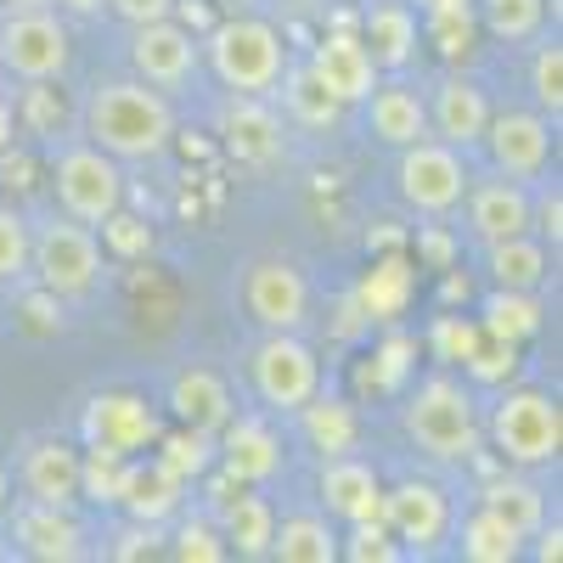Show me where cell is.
I'll list each match as a JSON object with an SVG mask.
<instances>
[{
	"mask_svg": "<svg viewBox=\"0 0 563 563\" xmlns=\"http://www.w3.org/2000/svg\"><path fill=\"white\" fill-rule=\"evenodd\" d=\"M85 141L102 147L108 158L119 164H147V158H164L169 141H175V108L164 90L141 85L135 74L130 79H102L97 90L85 97Z\"/></svg>",
	"mask_w": 563,
	"mask_h": 563,
	"instance_id": "6da1fadb",
	"label": "cell"
},
{
	"mask_svg": "<svg viewBox=\"0 0 563 563\" xmlns=\"http://www.w3.org/2000/svg\"><path fill=\"white\" fill-rule=\"evenodd\" d=\"M400 429L422 456H434V462H474L485 451L479 400L462 378H451V372H429V378L406 395Z\"/></svg>",
	"mask_w": 563,
	"mask_h": 563,
	"instance_id": "7a4b0ae2",
	"label": "cell"
},
{
	"mask_svg": "<svg viewBox=\"0 0 563 563\" xmlns=\"http://www.w3.org/2000/svg\"><path fill=\"white\" fill-rule=\"evenodd\" d=\"M198 52H203L209 74L225 90H238V97H271L282 68H288V40L265 18H220L198 40Z\"/></svg>",
	"mask_w": 563,
	"mask_h": 563,
	"instance_id": "3957f363",
	"label": "cell"
},
{
	"mask_svg": "<svg viewBox=\"0 0 563 563\" xmlns=\"http://www.w3.org/2000/svg\"><path fill=\"white\" fill-rule=\"evenodd\" d=\"M29 282L52 299H90L108 282V254L97 243V231L68 214L29 225Z\"/></svg>",
	"mask_w": 563,
	"mask_h": 563,
	"instance_id": "277c9868",
	"label": "cell"
},
{
	"mask_svg": "<svg viewBox=\"0 0 563 563\" xmlns=\"http://www.w3.org/2000/svg\"><path fill=\"white\" fill-rule=\"evenodd\" d=\"M485 440L512 467H552L563 451V411L547 389H507L485 417Z\"/></svg>",
	"mask_w": 563,
	"mask_h": 563,
	"instance_id": "5b68a950",
	"label": "cell"
},
{
	"mask_svg": "<svg viewBox=\"0 0 563 563\" xmlns=\"http://www.w3.org/2000/svg\"><path fill=\"white\" fill-rule=\"evenodd\" d=\"M74 63V29L57 7H29V12H0V74L7 79H63Z\"/></svg>",
	"mask_w": 563,
	"mask_h": 563,
	"instance_id": "8992f818",
	"label": "cell"
},
{
	"mask_svg": "<svg viewBox=\"0 0 563 563\" xmlns=\"http://www.w3.org/2000/svg\"><path fill=\"white\" fill-rule=\"evenodd\" d=\"M52 186H57V209L79 225L97 231L119 203H124V169L119 158H108L102 147H90V141H63L52 153Z\"/></svg>",
	"mask_w": 563,
	"mask_h": 563,
	"instance_id": "52a82bcc",
	"label": "cell"
},
{
	"mask_svg": "<svg viewBox=\"0 0 563 563\" xmlns=\"http://www.w3.org/2000/svg\"><path fill=\"white\" fill-rule=\"evenodd\" d=\"M467 180H474V169H467V153L445 147L440 135H422V141H411V147H400L395 186H400V198H406L417 214H429V220L456 214Z\"/></svg>",
	"mask_w": 563,
	"mask_h": 563,
	"instance_id": "ba28073f",
	"label": "cell"
},
{
	"mask_svg": "<svg viewBox=\"0 0 563 563\" xmlns=\"http://www.w3.org/2000/svg\"><path fill=\"white\" fill-rule=\"evenodd\" d=\"M249 384L271 411H299L321 389V361L299 333H265L249 355Z\"/></svg>",
	"mask_w": 563,
	"mask_h": 563,
	"instance_id": "9c48e42d",
	"label": "cell"
},
{
	"mask_svg": "<svg viewBox=\"0 0 563 563\" xmlns=\"http://www.w3.org/2000/svg\"><path fill=\"white\" fill-rule=\"evenodd\" d=\"M198 68H203L198 34L186 29L180 18H158V23H135L130 29V74L141 85L175 97V90H186L198 79Z\"/></svg>",
	"mask_w": 563,
	"mask_h": 563,
	"instance_id": "30bf717a",
	"label": "cell"
},
{
	"mask_svg": "<svg viewBox=\"0 0 563 563\" xmlns=\"http://www.w3.org/2000/svg\"><path fill=\"white\" fill-rule=\"evenodd\" d=\"M243 310L265 333H299L310 321V282L294 260H254L243 271Z\"/></svg>",
	"mask_w": 563,
	"mask_h": 563,
	"instance_id": "8fae6325",
	"label": "cell"
},
{
	"mask_svg": "<svg viewBox=\"0 0 563 563\" xmlns=\"http://www.w3.org/2000/svg\"><path fill=\"white\" fill-rule=\"evenodd\" d=\"M485 158L496 175H512V180H541L547 164H552V119L536 113V108H507V113H490L485 124Z\"/></svg>",
	"mask_w": 563,
	"mask_h": 563,
	"instance_id": "7c38bea8",
	"label": "cell"
},
{
	"mask_svg": "<svg viewBox=\"0 0 563 563\" xmlns=\"http://www.w3.org/2000/svg\"><path fill=\"white\" fill-rule=\"evenodd\" d=\"M384 525L400 541V552L429 558L451 536V496L434 479H400L395 490H384Z\"/></svg>",
	"mask_w": 563,
	"mask_h": 563,
	"instance_id": "4fadbf2b",
	"label": "cell"
},
{
	"mask_svg": "<svg viewBox=\"0 0 563 563\" xmlns=\"http://www.w3.org/2000/svg\"><path fill=\"white\" fill-rule=\"evenodd\" d=\"M7 519V536H12V552L34 558V563H74L85 558V525L74 519V507H52V501H18L0 512Z\"/></svg>",
	"mask_w": 563,
	"mask_h": 563,
	"instance_id": "5bb4252c",
	"label": "cell"
},
{
	"mask_svg": "<svg viewBox=\"0 0 563 563\" xmlns=\"http://www.w3.org/2000/svg\"><path fill=\"white\" fill-rule=\"evenodd\" d=\"M214 462L225 467L231 485H271L282 474V434L260 411H231L225 429L214 434Z\"/></svg>",
	"mask_w": 563,
	"mask_h": 563,
	"instance_id": "9a60e30c",
	"label": "cell"
},
{
	"mask_svg": "<svg viewBox=\"0 0 563 563\" xmlns=\"http://www.w3.org/2000/svg\"><path fill=\"white\" fill-rule=\"evenodd\" d=\"M220 147L238 164L265 169V164L282 158V147H288V124H282L271 97H238V90H231V102L220 108Z\"/></svg>",
	"mask_w": 563,
	"mask_h": 563,
	"instance_id": "2e32d148",
	"label": "cell"
},
{
	"mask_svg": "<svg viewBox=\"0 0 563 563\" xmlns=\"http://www.w3.org/2000/svg\"><path fill=\"white\" fill-rule=\"evenodd\" d=\"M462 209H467V231H474L485 249L507 243V238H525V231H530V186L512 180V175L467 180Z\"/></svg>",
	"mask_w": 563,
	"mask_h": 563,
	"instance_id": "e0dca14e",
	"label": "cell"
},
{
	"mask_svg": "<svg viewBox=\"0 0 563 563\" xmlns=\"http://www.w3.org/2000/svg\"><path fill=\"white\" fill-rule=\"evenodd\" d=\"M422 102H429V135H440L445 147H456V153H474L485 141L490 113H496L485 90L474 79H462V74H445Z\"/></svg>",
	"mask_w": 563,
	"mask_h": 563,
	"instance_id": "ac0fdd59",
	"label": "cell"
},
{
	"mask_svg": "<svg viewBox=\"0 0 563 563\" xmlns=\"http://www.w3.org/2000/svg\"><path fill=\"white\" fill-rule=\"evenodd\" d=\"M321 507L327 519H344V525H366V519H384V479L378 467L361 462V456H321Z\"/></svg>",
	"mask_w": 563,
	"mask_h": 563,
	"instance_id": "d6986e66",
	"label": "cell"
},
{
	"mask_svg": "<svg viewBox=\"0 0 563 563\" xmlns=\"http://www.w3.org/2000/svg\"><path fill=\"white\" fill-rule=\"evenodd\" d=\"M12 485L29 496V501H52V507H74L79 501V451L57 434L45 440H29L23 456H18V474Z\"/></svg>",
	"mask_w": 563,
	"mask_h": 563,
	"instance_id": "ffe728a7",
	"label": "cell"
},
{
	"mask_svg": "<svg viewBox=\"0 0 563 563\" xmlns=\"http://www.w3.org/2000/svg\"><path fill=\"white\" fill-rule=\"evenodd\" d=\"M305 63L316 68V79L333 90L344 108H361V102H366V90L378 85V63H372V52L361 45V34H350V29L321 34V40H316V52H310Z\"/></svg>",
	"mask_w": 563,
	"mask_h": 563,
	"instance_id": "44dd1931",
	"label": "cell"
},
{
	"mask_svg": "<svg viewBox=\"0 0 563 563\" xmlns=\"http://www.w3.org/2000/svg\"><path fill=\"white\" fill-rule=\"evenodd\" d=\"M180 501H186V479L180 474H169L158 456H124L113 507H124L135 525H164V519L180 512Z\"/></svg>",
	"mask_w": 563,
	"mask_h": 563,
	"instance_id": "7402d4cb",
	"label": "cell"
},
{
	"mask_svg": "<svg viewBox=\"0 0 563 563\" xmlns=\"http://www.w3.org/2000/svg\"><path fill=\"white\" fill-rule=\"evenodd\" d=\"M85 440L135 456V451H147L158 440V411L141 395H97L85 406Z\"/></svg>",
	"mask_w": 563,
	"mask_h": 563,
	"instance_id": "603a6c76",
	"label": "cell"
},
{
	"mask_svg": "<svg viewBox=\"0 0 563 563\" xmlns=\"http://www.w3.org/2000/svg\"><path fill=\"white\" fill-rule=\"evenodd\" d=\"M361 108H366L372 135H378L384 147H395V153L429 135V102H422V90L411 79H378L366 90Z\"/></svg>",
	"mask_w": 563,
	"mask_h": 563,
	"instance_id": "cb8c5ba5",
	"label": "cell"
},
{
	"mask_svg": "<svg viewBox=\"0 0 563 563\" xmlns=\"http://www.w3.org/2000/svg\"><path fill=\"white\" fill-rule=\"evenodd\" d=\"M231 411H238V400H231V384L220 378L214 366H180L175 372V384H169V417L180 422V429L220 434Z\"/></svg>",
	"mask_w": 563,
	"mask_h": 563,
	"instance_id": "d4e9b609",
	"label": "cell"
},
{
	"mask_svg": "<svg viewBox=\"0 0 563 563\" xmlns=\"http://www.w3.org/2000/svg\"><path fill=\"white\" fill-rule=\"evenodd\" d=\"M417 12L406 7V0H378V7H366V34L361 45L372 52V63H378V74H406L417 63Z\"/></svg>",
	"mask_w": 563,
	"mask_h": 563,
	"instance_id": "484cf974",
	"label": "cell"
},
{
	"mask_svg": "<svg viewBox=\"0 0 563 563\" xmlns=\"http://www.w3.org/2000/svg\"><path fill=\"white\" fill-rule=\"evenodd\" d=\"M214 530L225 536V547L238 558H271V536H276V512L271 501L249 485V490H231L214 501Z\"/></svg>",
	"mask_w": 563,
	"mask_h": 563,
	"instance_id": "4316f807",
	"label": "cell"
},
{
	"mask_svg": "<svg viewBox=\"0 0 563 563\" xmlns=\"http://www.w3.org/2000/svg\"><path fill=\"white\" fill-rule=\"evenodd\" d=\"M271 97H282V119H294L299 130H333L344 119V102L316 79L310 63H294V57H288V68H282Z\"/></svg>",
	"mask_w": 563,
	"mask_h": 563,
	"instance_id": "83f0119b",
	"label": "cell"
},
{
	"mask_svg": "<svg viewBox=\"0 0 563 563\" xmlns=\"http://www.w3.org/2000/svg\"><path fill=\"white\" fill-rule=\"evenodd\" d=\"M485 271L496 288H519V294H536L547 271H552V249L536 238V231H525V238H507V243H490L485 249Z\"/></svg>",
	"mask_w": 563,
	"mask_h": 563,
	"instance_id": "f1b7e54d",
	"label": "cell"
},
{
	"mask_svg": "<svg viewBox=\"0 0 563 563\" xmlns=\"http://www.w3.org/2000/svg\"><path fill=\"white\" fill-rule=\"evenodd\" d=\"M456 552H462L467 563H519V558H525V536L512 530L496 507L479 501V507L462 519V530H456Z\"/></svg>",
	"mask_w": 563,
	"mask_h": 563,
	"instance_id": "f546056e",
	"label": "cell"
},
{
	"mask_svg": "<svg viewBox=\"0 0 563 563\" xmlns=\"http://www.w3.org/2000/svg\"><path fill=\"white\" fill-rule=\"evenodd\" d=\"M294 417H299L305 440H310L321 456H344V451H355V434H361L355 406H344V400H327V395L316 389V395H310Z\"/></svg>",
	"mask_w": 563,
	"mask_h": 563,
	"instance_id": "4dcf8cb0",
	"label": "cell"
},
{
	"mask_svg": "<svg viewBox=\"0 0 563 563\" xmlns=\"http://www.w3.org/2000/svg\"><path fill=\"white\" fill-rule=\"evenodd\" d=\"M271 558L282 563H333L339 558V536L327 525V512H294L282 519L271 536Z\"/></svg>",
	"mask_w": 563,
	"mask_h": 563,
	"instance_id": "1f68e13d",
	"label": "cell"
},
{
	"mask_svg": "<svg viewBox=\"0 0 563 563\" xmlns=\"http://www.w3.org/2000/svg\"><path fill=\"white\" fill-rule=\"evenodd\" d=\"M479 327L485 339H501V344H525L541 333V299L536 294H519V288H496L479 310Z\"/></svg>",
	"mask_w": 563,
	"mask_h": 563,
	"instance_id": "d6a6232c",
	"label": "cell"
},
{
	"mask_svg": "<svg viewBox=\"0 0 563 563\" xmlns=\"http://www.w3.org/2000/svg\"><path fill=\"white\" fill-rule=\"evenodd\" d=\"M474 18L490 40L525 45L547 29V0H474Z\"/></svg>",
	"mask_w": 563,
	"mask_h": 563,
	"instance_id": "836d02e7",
	"label": "cell"
},
{
	"mask_svg": "<svg viewBox=\"0 0 563 563\" xmlns=\"http://www.w3.org/2000/svg\"><path fill=\"white\" fill-rule=\"evenodd\" d=\"M479 501H485V507H496L501 519H507L512 530H519L525 541L547 525V496H541L530 479H519V474H501V479H490Z\"/></svg>",
	"mask_w": 563,
	"mask_h": 563,
	"instance_id": "e575fe53",
	"label": "cell"
},
{
	"mask_svg": "<svg viewBox=\"0 0 563 563\" xmlns=\"http://www.w3.org/2000/svg\"><path fill=\"white\" fill-rule=\"evenodd\" d=\"M153 445H158V462L169 474H180L186 485L214 467V434H203V429H175V434H158Z\"/></svg>",
	"mask_w": 563,
	"mask_h": 563,
	"instance_id": "d590c367",
	"label": "cell"
},
{
	"mask_svg": "<svg viewBox=\"0 0 563 563\" xmlns=\"http://www.w3.org/2000/svg\"><path fill=\"white\" fill-rule=\"evenodd\" d=\"M406 299H411V265L406 260L372 265V276L361 282V310L366 316H400Z\"/></svg>",
	"mask_w": 563,
	"mask_h": 563,
	"instance_id": "8d00e7d4",
	"label": "cell"
},
{
	"mask_svg": "<svg viewBox=\"0 0 563 563\" xmlns=\"http://www.w3.org/2000/svg\"><path fill=\"white\" fill-rule=\"evenodd\" d=\"M119 474H124V451H113V445H90V440H85V451H79V496H85V501H97V507H113V496H119Z\"/></svg>",
	"mask_w": 563,
	"mask_h": 563,
	"instance_id": "74e56055",
	"label": "cell"
},
{
	"mask_svg": "<svg viewBox=\"0 0 563 563\" xmlns=\"http://www.w3.org/2000/svg\"><path fill=\"white\" fill-rule=\"evenodd\" d=\"M530 97H536V113H547L558 124V113H563V45L558 40L536 45V57H530Z\"/></svg>",
	"mask_w": 563,
	"mask_h": 563,
	"instance_id": "f35d334b",
	"label": "cell"
},
{
	"mask_svg": "<svg viewBox=\"0 0 563 563\" xmlns=\"http://www.w3.org/2000/svg\"><path fill=\"white\" fill-rule=\"evenodd\" d=\"M97 243H102L108 260H141V254H153V225L135 220V214H124V203H119V209L97 225Z\"/></svg>",
	"mask_w": 563,
	"mask_h": 563,
	"instance_id": "ab89813d",
	"label": "cell"
},
{
	"mask_svg": "<svg viewBox=\"0 0 563 563\" xmlns=\"http://www.w3.org/2000/svg\"><path fill=\"white\" fill-rule=\"evenodd\" d=\"M29 276V220L0 203V288H18Z\"/></svg>",
	"mask_w": 563,
	"mask_h": 563,
	"instance_id": "60d3db41",
	"label": "cell"
},
{
	"mask_svg": "<svg viewBox=\"0 0 563 563\" xmlns=\"http://www.w3.org/2000/svg\"><path fill=\"white\" fill-rule=\"evenodd\" d=\"M417 29L434 40V52H440V57L456 63V57L474 52V29H479V18H474V12H429Z\"/></svg>",
	"mask_w": 563,
	"mask_h": 563,
	"instance_id": "b9f144b4",
	"label": "cell"
},
{
	"mask_svg": "<svg viewBox=\"0 0 563 563\" xmlns=\"http://www.w3.org/2000/svg\"><path fill=\"white\" fill-rule=\"evenodd\" d=\"M339 558H350V563H395L406 552H400V541L389 536L384 519H366V525H350V541H339Z\"/></svg>",
	"mask_w": 563,
	"mask_h": 563,
	"instance_id": "7bdbcfd3",
	"label": "cell"
},
{
	"mask_svg": "<svg viewBox=\"0 0 563 563\" xmlns=\"http://www.w3.org/2000/svg\"><path fill=\"white\" fill-rule=\"evenodd\" d=\"M479 344H485V327H479V321L434 316V327H429V350H434V361H467Z\"/></svg>",
	"mask_w": 563,
	"mask_h": 563,
	"instance_id": "ee69618b",
	"label": "cell"
},
{
	"mask_svg": "<svg viewBox=\"0 0 563 563\" xmlns=\"http://www.w3.org/2000/svg\"><path fill=\"white\" fill-rule=\"evenodd\" d=\"M180 563H225L231 558V547H225V536L209 525V519H186L180 530H175V547H169Z\"/></svg>",
	"mask_w": 563,
	"mask_h": 563,
	"instance_id": "f6af8a7d",
	"label": "cell"
},
{
	"mask_svg": "<svg viewBox=\"0 0 563 563\" xmlns=\"http://www.w3.org/2000/svg\"><path fill=\"white\" fill-rule=\"evenodd\" d=\"M530 231L558 254V243H563V198H558V180L541 186V192L530 198Z\"/></svg>",
	"mask_w": 563,
	"mask_h": 563,
	"instance_id": "bcb514c9",
	"label": "cell"
},
{
	"mask_svg": "<svg viewBox=\"0 0 563 563\" xmlns=\"http://www.w3.org/2000/svg\"><path fill=\"white\" fill-rule=\"evenodd\" d=\"M102 7L124 23V29H135V23H158V18H175L180 12V0H102Z\"/></svg>",
	"mask_w": 563,
	"mask_h": 563,
	"instance_id": "7dc6e473",
	"label": "cell"
},
{
	"mask_svg": "<svg viewBox=\"0 0 563 563\" xmlns=\"http://www.w3.org/2000/svg\"><path fill=\"white\" fill-rule=\"evenodd\" d=\"M406 355H411V339H389V344L378 350V361H384V366H378V384H384V389H395V384L406 378Z\"/></svg>",
	"mask_w": 563,
	"mask_h": 563,
	"instance_id": "c3c4849f",
	"label": "cell"
},
{
	"mask_svg": "<svg viewBox=\"0 0 563 563\" xmlns=\"http://www.w3.org/2000/svg\"><path fill=\"white\" fill-rule=\"evenodd\" d=\"M18 108H12V97H7V90H0V153H12L18 147Z\"/></svg>",
	"mask_w": 563,
	"mask_h": 563,
	"instance_id": "681fc988",
	"label": "cell"
},
{
	"mask_svg": "<svg viewBox=\"0 0 563 563\" xmlns=\"http://www.w3.org/2000/svg\"><path fill=\"white\" fill-rule=\"evenodd\" d=\"M530 541H536V558H541V563H552V558L563 552V530H558V525H541Z\"/></svg>",
	"mask_w": 563,
	"mask_h": 563,
	"instance_id": "f907efd6",
	"label": "cell"
},
{
	"mask_svg": "<svg viewBox=\"0 0 563 563\" xmlns=\"http://www.w3.org/2000/svg\"><path fill=\"white\" fill-rule=\"evenodd\" d=\"M406 7L417 18H429V12H474V0H406Z\"/></svg>",
	"mask_w": 563,
	"mask_h": 563,
	"instance_id": "816d5d0a",
	"label": "cell"
},
{
	"mask_svg": "<svg viewBox=\"0 0 563 563\" xmlns=\"http://www.w3.org/2000/svg\"><path fill=\"white\" fill-rule=\"evenodd\" d=\"M57 12H74V18H97L102 12V0H52Z\"/></svg>",
	"mask_w": 563,
	"mask_h": 563,
	"instance_id": "f5cc1de1",
	"label": "cell"
},
{
	"mask_svg": "<svg viewBox=\"0 0 563 563\" xmlns=\"http://www.w3.org/2000/svg\"><path fill=\"white\" fill-rule=\"evenodd\" d=\"M7 507H12V462L0 456V512H7Z\"/></svg>",
	"mask_w": 563,
	"mask_h": 563,
	"instance_id": "db71d44e",
	"label": "cell"
},
{
	"mask_svg": "<svg viewBox=\"0 0 563 563\" xmlns=\"http://www.w3.org/2000/svg\"><path fill=\"white\" fill-rule=\"evenodd\" d=\"M29 7H52V0H0V12H29Z\"/></svg>",
	"mask_w": 563,
	"mask_h": 563,
	"instance_id": "11a10c76",
	"label": "cell"
},
{
	"mask_svg": "<svg viewBox=\"0 0 563 563\" xmlns=\"http://www.w3.org/2000/svg\"><path fill=\"white\" fill-rule=\"evenodd\" d=\"M0 79H7V74H0Z\"/></svg>",
	"mask_w": 563,
	"mask_h": 563,
	"instance_id": "9f6ffc18",
	"label": "cell"
}]
</instances>
